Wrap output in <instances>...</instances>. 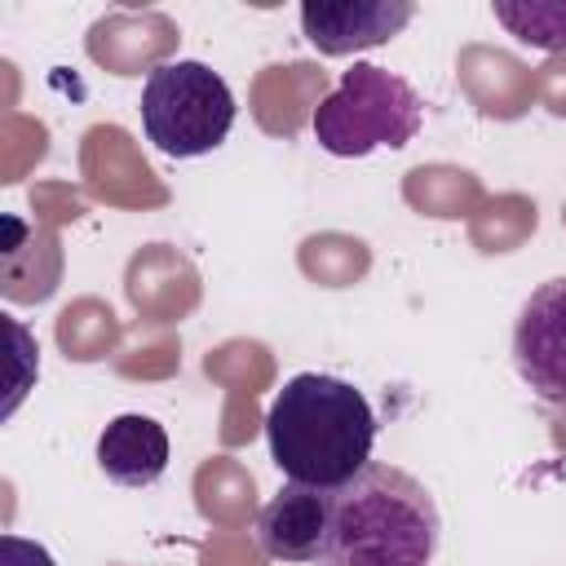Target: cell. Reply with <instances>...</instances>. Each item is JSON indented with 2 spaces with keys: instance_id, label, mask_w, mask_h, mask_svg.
I'll return each mask as SVG.
<instances>
[{
  "instance_id": "cell-1",
  "label": "cell",
  "mask_w": 566,
  "mask_h": 566,
  "mask_svg": "<svg viewBox=\"0 0 566 566\" xmlns=\"http://www.w3.org/2000/svg\"><path fill=\"white\" fill-rule=\"evenodd\" d=\"M371 402L340 376L296 371L265 407V447L287 482L336 491L371 464Z\"/></svg>"
},
{
  "instance_id": "cell-2",
  "label": "cell",
  "mask_w": 566,
  "mask_h": 566,
  "mask_svg": "<svg viewBox=\"0 0 566 566\" xmlns=\"http://www.w3.org/2000/svg\"><path fill=\"white\" fill-rule=\"evenodd\" d=\"M442 517L424 482L394 464H367L332 491L323 566H429Z\"/></svg>"
},
{
  "instance_id": "cell-3",
  "label": "cell",
  "mask_w": 566,
  "mask_h": 566,
  "mask_svg": "<svg viewBox=\"0 0 566 566\" xmlns=\"http://www.w3.org/2000/svg\"><path fill=\"white\" fill-rule=\"evenodd\" d=\"M420 124H424L420 93L402 75L376 62H354L310 115L314 142L336 159H358L380 146L402 150L420 133Z\"/></svg>"
},
{
  "instance_id": "cell-4",
  "label": "cell",
  "mask_w": 566,
  "mask_h": 566,
  "mask_svg": "<svg viewBox=\"0 0 566 566\" xmlns=\"http://www.w3.org/2000/svg\"><path fill=\"white\" fill-rule=\"evenodd\" d=\"M142 128L155 150L172 159L212 155L234 128V93L230 84L195 57L159 62L142 84Z\"/></svg>"
},
{
  "instance_id": "cell-5",
  "label": "cell",
  "mask_w": 566,
  "mask_h": 566,
  "mask_svg": "<svg viewBox=\"0 0 566 566\" xmlns=\"http://www.w3.org/2000/svg\"><path fill=\"white\" fill-rule=\"evenodd\" d=\"M513 367L535 398L566 407V279L539 283L513 327Z\"/></svg>"
},
{
  "instance_id": "cell-6",
  "label": "cell",
  "mask_w": 566,
  "mask_h": 566,
  "mask_svg": "<svg viewBox=\"0 0 566 566\" xmlns=\"http://www.w3.org/2000/svg\"><path fill=\"white\" fill-rule=\"evenodd\" d=\"M411 18H416L411 0H305L301 4L305 40L327 57L389 44Z\"/></svg>"
},
{
  "instance_id": "cell-7",
  "label": "cell",
  "mask_w": 566,
  "mask_h": 566,
  "mask_svg": "<svg viewBox=\"0 0 566 566\" xmlns=\"http://www.w3.org/2000/svg\"><path fill=\"white\" fill-rule=\"evenodd\" d=\"M332 491L283 482L256 513V548L274 562H323Z\"/></svg>"
},
{
  "instance_id": "cell-8",
  "label": "cell",
  "mask_w": 566,
  "mask_h": 566,
  "mask_svg": "<svg viewBox=\"0 0 566 566\" xmlns=\"http://www.w3.org/2000/svg\"><path fill=\"white\" fill-rule=\"evenodd\" d=\"M97 464L119 486H155L168 469V433L142 411L115 416L97 438Z\"/></svg>"
},
{
  "instance_id": "cell-9",
  "label": "cell",
  "mask_w": 566,
  "mask_h": 566,
  "mask_svg": "<svg viewBox=\"0 0 566 566\" xmlns=\"http://www.w3.org/2000/svg\"><path fill=\"white\" fill-rule=\"evenodd\" d=\"M491 13L531 49H566V0H495Z\"/></svg>"
},
{
  "instance_id": "cell-10",
  "label": "cell",
  "mask_w": 566,
  "mask_h": 566,
  "mask_svg": "<svg viewBox=\"0 0 566 566\" xmlns=\"http://www.w3.org/2000/svg\"><path fill=\"white\" fill-rule=\"evenodd\" d=\"M0 553H4V566H57L44 544L22 535H0Z\"/></svg>"
}]
</instances>
